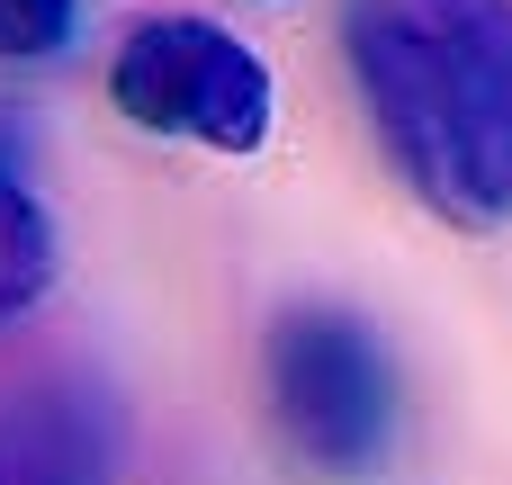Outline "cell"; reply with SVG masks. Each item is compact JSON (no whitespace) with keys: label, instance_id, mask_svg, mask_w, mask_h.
<instances>
[{"label":"cell","instance_id":"obj_4","mask_svg":"<svg viewBox=\"0 0 512 485\" xmlns=\"http://www.w3.org/2000/svg\"><path fill=\"white\" fill-rule=\"evenodd\" d=\"M117 405L90 378H45L0 405V485H108Z\"/></svg>","mask_w":512,"mask_h":485},{"label":"cell","instance_id":"obj_5","mask_svg":"<svg viewBox=\"0 0 512 485\" xmlns=\"http://www.w3.org/2000/svg\"><path fill=\"white\" fill-rule=\"evenodd\" d=\"M45 288H54V216H45V198L0 162V333L18 324V315H36L45 306Z\"/></svg>","mask_w":512,"mask_h":485},{"label":"cell","instance_id":"obj_6","mask_svg":"<svg viewBox=\"0 0 512 485\" xmlns=\"http://www.w3.org/2000/svg\"><path fill=\"white\" fill-rule=\"evenodd\" d=\"M81 36V0H0V63H54Z\"/></svg>","mask_w":512,"mask_h":485},{"label":"cell","instance_id":"obj_1","mask_svg":"<svg viewBox=\"0 0 512 485\" xmlns=\"http://www.w3.org/2000/svg\"><path fill=\"white\" fill-rule=\"evenodd\" d=\"M342 54L405 189L459 234H512V0H351Z\"/></svg>","mask_w":512,"mask_h":485},{"label":"cell","instance_id":"obj_2","mask_svg":"<svg viewBox=\"0 0 512 485\" xmlns=\"http://www.w3.org/2000/svg\"><path fill=\"white\" fill-rule=\"evenodd\" d=\"M108 99L126 126L207 153H261L279 126L270 63L216 18H135L108 54Z\"/></svg>","mask_w":512,"mask_h":485},{"label":"cell","instance_id":"obj_3","mask_svg":"<svg viewBox=\"0 0 512 485\" xmlns=\"http://www.w3.org/2000/svg\"><path fill=\"white\" fill-rule=\"evenodd\" d=\"M270 414L324 477H369L396 450V378L351 306H288L270 324Z\"/></svg>","mask_w":512,"mask_h":485}]
</instances>
